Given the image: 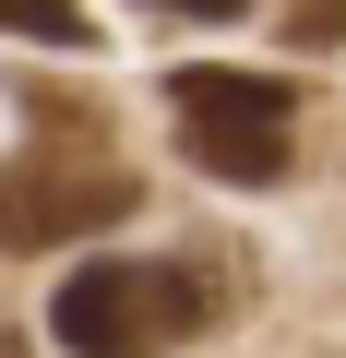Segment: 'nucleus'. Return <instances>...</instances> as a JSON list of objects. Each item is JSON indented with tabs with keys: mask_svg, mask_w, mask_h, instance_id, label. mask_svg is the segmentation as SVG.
Masks as SVG:
<instances>
[{
	"mask_svg": "<svg viewBox=\"0 0 346 358\" xmlns=\"http://www.w3.org/2000/svg\"><path fill=\"white\" fill-rule=\"evenodd\" d=\"M203 310H215V275H203V263H143V251H108V263L60 275L48 334H60L72 358H167Z\"/></svg>",
	"mask_w": 346,
	"mask_h": 358,
	"instance_id": "nucleus-1",
	"label": "nucleus"
},
{
	"mask_svg": "<svg viewBox=\"0 0 346 358\" xmlns=\"http://www.w3.org/2000/svg\"><path fill=\"white\" fill-rule=\"evenodd\" d=\"M131 203H143V179H131L108 143H84V131L60 120V143H24L13 167H0V251L96 239V227H120Z\"/></svg>",
	"mask_w": 346,
	"mask_h": 358,
	"instance_id": "nucleus-2",
	"label": "nucleus"
},
{
	"mask_svg": "<svg viewBox=\"0 0 346 358\" xmlns=\"http://www.w3.org/2000/svg\"><path fill=\"white\" fill-rule=\"evenodd\" d=\"M167 108H180V143L203 179L263 192L287 167V84L275 72H167Z\"/></svg>",
	"mask_w": 346,
	"mask_h": 358,
	"instance_id": "nucleus-3",
	"label": "nucleus"
},
{
	"mask_svg": "<svg viewBox=\"0 0 346 358\" xmlns=\"http://www.w3.org/2000/svg\"><path fill=\"white\" fill-rule=\"evenodd\" d=\"M0 36H36V48H96L84 0H0Z\"/></svg>",
	"mask_w": 346,
	"mask_h": 358,
	"instance_id": "nucleus-4",
	"label": "nucleus"
},
{
	"mask_svg": "<svg viewBox=\"0 0 346 358\" xmlns=\"http://www.w3.org/2000/svg\"><path fill=\"white\" fill-rule=\"evenodd\" d=\"M287 48H346V0H298V13H287Z\"/></svg>",
	"mask_w": 346,
	"mask_h": 358,
	"instance_id": "nucleus-5",
	"label": "nucleus"
},
{
	"mask_svg": "<svg viewBox=\"0 0 346 358\" xmlns=\"http://www.w3.org/2000/svg\"><path fill=\"white\" fill-rule=\"evenodd\" d=\"M155 13H203V24H239V0H155Z\"/></svg>",
	"mask_w": 346,
	"mask_h": 358,
	"instance_id": "nucleus-6",
	"label": "nucleus"
},
{
	"mask_svg": "<svg viewBox=\"0 0 346 358\" xmlns=\"http://www.w3.org/2000/svg\"><path fill=\"white\" fill-rule=\"evenodd\" d=\"M0 358H36V346H24V334H13V322H0Z\"/></svg>",
	"mask_w": 346,
	"mask_h": 358,
	"instance_id": "nucleus-7",
	"label": "nucleus"
}]
</instances>
